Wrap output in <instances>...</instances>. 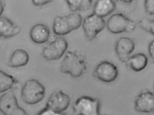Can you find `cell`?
I'll list each match as a JSON object with an SVG mask.
<instances>
[{
	"label": "cell",
	"instance_id": "obj_1",
	"mask_svg": "<svg viewBox=\"0 0 154 115\" xmlns=\"http://www.w3.org/2000/svg\"><path fill=\"white\" fill-rule=\"evenodd\" d=\"M87 69V62L82 56L73 51L66 52L60 66L61 73L69 74L73 77L79 78Z\"/></svg>",
	"mask_w": 154,
	"mask_h": 115
},
{
	"label": "cell",
	"instance_id": "obj_2",
	"mask_svg": "<svg viewBox=\"0 0 154 115\" xmlns=\"http://www.w3.org/2000/svg\"><path fill=\"white\" fill-rule=\"evenodd\" d=\"M82 15L77 12L56 16L53 21V32L58 36H65L79 29L82 24Z\"/></svg>",
	"mask_w": 154,
	"mask_h": 115
},
{
	"label": "cell",
	"instance_id": "obj_3",
	"mask_svg": "<svg viewBox=\"0 0 154 115\" xmlns=\"http://www.w3.org/2000/svg\"><path fill=\"white\" fill-rule=\"evenodd\" d=\"M46 95L45 87L36 79L28 80L21 91L23 101L29 105H34L41 102Z\"/></svg>",
	"mask_w": 154,
	"mask_h": 115
},
{
	"label": "cell",
	"instance_id": "obj_4",
	"mask_svg": "<svg viewBox=\"0 0 154 115\" xmlns=\"http://www.w3.org/2000/svg\"><path fill=\"white\" fill-rule=\"evenodd\" d=\"M106 26L108 30L113 34L130 33L135 30L137 23L123 14L116 13L108 19Z\"/></svg>",
	"mask_w": 154,
	"mask_h": 115
},
{
	"label": "cell",
	"instance_id": "obj_5",
	"mask_svg": "<svg viewBox=\"0 0 154 115\" xmlns=\"http://www.w3.org/2000/svg\"><path fill=\"white\" fill-rule=\"evenodd\" d=\"M68 48L67 41L63 37H57L43 48L42 55L48 61L58 60L66 52Z\"/></svg>",
	"mask_w": 154,
	"mask_h": 115
},
{
	"label": "cell",
	"instance_id": "obj_6",
	"mask_svg": "<svg viewBox=\"0 0 154 115\" xmlns=\"http://www.w3.org/2000/svg\"><path fill=\"white\" fill-rule=\"evenodd\" d=\"M100 107L99 99L83 96L77 99L73 108L77 115H100Z\"/></svg>",
	"mask_w": 154,
	"mask_h": 115
},
{
	"label": "cell",
	"instance_id": "obj_7",
	"mask_svg": "<svg viewBox=\"0 0 154 115\" xmlns=\"http://www.w3.org/2000/svg\"><path fill=\"white\" fill-rule=\"evenodd\" d=\"M82 25L86 38L89 41H92L104 30L106 23L103 18L93 13L85 17Z\"/></svg>",
	"mask_w": 154,
	"mask_h": 115
},
{
	"label": "cell",
	"instance_id": "obj_8",
	"mask_svg": "<svg viewBox=\"0 0 154 115\" xmlns=\"http://www.w3.org/2000/svg\"><path fill=\"white\" fill-rule=\"evenodd\" d=\"M0 112L4 115H28L23 108L19 106L15 94L12 90L0 97Z\"/></svg>",
	"mask_w": 154,
	"mask_h": 115
},
{
	"label": "cell",
	"instance_id": "obj_9",
	"mask_svg": "<svg viewBox=\"0 0 154 115\" xmlns=\"http://www.w3.org/2000/svg\"><path fill=\"white\" fill-rule=\"evenodd\" d=\"M94 76L99 80L105 83H111L116 79L118 76L117 67L112 62L103 61L94 70Z\"/></svg>",
	"mask_w": 154,
	"mask_h": 115
},
{
	"label": "cell",
	"instance_id": "obj_10",
	"mask_svg": "<svg viewBox=\"0 0 154 115\" xmlns=\"http://www.w3.org/2000/svg\"><path fill=\"white\" fill-rule=\"evenodd\" d=\"M70 98L68 95L61 90L51 94L47 101L46 107L54 112L60 114L69 107Z\"/></svg>",
	"mask_w": 154,
	"mask_h": 115
},
{
	"label": "cell",
	"instance_id": "obj_11",
	"mask_svg": "<svg viewBox=\"0 0 154 115\" xmlns=\"http://www.w3.org/2000/svg\"><path fill=\"white\" fill-rule=\"evenodd\" d=\"M134 108L139 113H154V93L148 91L140 93L135 100Z\"/></svg>",
	"mask_w": 154,
	"mask_h": 115
},
{
	"label": "cell",
	"instance_id": "obj_12",
	"mask_svg": "<svg viewBox=\"0 0 154 115\" xmlns=\"http://www.w3.org/2000/svg\"><path fill=\"white\" fill-rule=\"evenodd\" d=\"M135 48L134 41L128 37L119 38L116 42L115 50L119 59L123 62H126L130 55Z\"/></svg>",
	"mask_w": 154,
	"mask_h": 115
},
{
	"label": "cell",
	"instance_id": "obj_13",
	"mask_svg": "<svg viewBox=\"0 0 154 115\" xmlns=\"http://www.w3.org/2000/svg\"><path fill=\"white\" fill-rule=\"evenodd\" d=\"M32 40L37 44H43L50 39L51 31L49 28L43 23H38L32 28L30 32Z\"/></svg>",
	"mask_w": 154,
	"mask_h": 115
},
{
	"label": "cell",
	"instance_id": "obj_14",
	"mask_svg": "<svg viewBox=\"0 0 154 115\" xmlns=\"http://www.w3.org/2000/svg\"><path fill=\"white\" fill-rule=\"evenodd\" d=\"M21 29L18 25L5 16H0V38L8 39L19 34Z\"/></svg>",
	"mask_w": 154,
	"mask_h": 115
},
{
	"label": "cell",
	"instance_id": "obj_15",
	"mask_svg": "<svg viewBox=\"0 0 154 115\" xmlns=\"http://www.w3.org/2000/svg\"><path fill=\"white\" fill-rule=\"evenodd\" d=\"M116 8L114 0H97L93 7V13L103 18L112 14Z\"/></svg>",
	"mask_w": 154,
	"mask_h": 115
},
{
	"label": "cell",
	"instance_id": "obj_16",
	"mask_svg": "<svg viewBox=\"0 0 154 115\" xmlns=\"http://www.w3.org/2000/svg\"><path fill=\"white\" fill-rule=\"evenodd\" d=\"M126 63L131 70L135 72H139L146 67L148 59L145 54L138 53L129 57Z\"/></svg>",
	"mask_w": 154,
	"mask_h": 115
},
{
	"label": "cell",
	"instance_id": "obj_17",
	"mask_svg": "<svg viewBox=\"0 0 154 115\" xmlns=\"http://www.w3.org/2000/svg\"><path fill=\"white\" fill-rule=\"evenodd\" d=\"M29 61L28 52L22 49L14 51L8 62V66L12 68H18L26 66Z\"/></svg>",
	"mask_w": 154,
	"mask_h": 115
},
{
	"label": "cell",
	"instance_id": "obj_18",
	"mask_svg": "<svg viewBox=\"0 0 154 115\" xmlns=\"http://www.w3.org/2000/svg\"><path fill=\"white\" fill-rule=\"evenodd\" d=\"M17 83L12 76L0 70V94L11 89Z\"/></svg>",
	"mask_w": 154,
	"mask_h": 115
},
{
	"label": "cell",
	"instance_id": "obj_19",
	"mask_svg": "<svg viewBox=\"0 0 154 115\" xmlns=\"http://www.w3.org/2000/svg\"><path fill=\"white\" fill-rule=\"evenodd\" d=\"M72 11H85L90 10L92 6L93 0H66Z\"/></svg>",
	"mask_w": 154,
	"mask_h": 115
},
{
	"label": "cell",
	"instance_id": "obj_20",
	"mask_svg": "<svg viewBox=\"0 0 154 115\" xmlns=\"http://www.w3.org/2000/svg\"><path fill=\"white\" fill-rule=\"evenodd\" d=\"M139 24L143 30L154 35V19L150 20L148 18H143L139 21Z\"/></svg>",
	"mask_w": 154,
	"mask_h": 115
},
{
	"label": "cell",
	"instance_id": "obj_21",
	"mask_svg": "<svg viewBox=\"0 0 154 115\" xmlns=\"http://www.w3.org/2000/svg\"><path fill=\"white\" fill-rule=\"evenodd\" d=\"M144 6L148 14L154 15V0H145Z\"/></svg>",
	"mask_w": 154,
	"mask_h": 115
},
{
	"label": "cell",
	"instance_id": "obj_22",
	"mask_svg": "<svg viewBox=\"0 0 154 115\" xmlns=\"http://www.w3.org/2000/svg\"><path fill=\"white\" fill-rule=\"evenodd\" d=\"M54 0H32V3L36 6H42L52 2Z\"/></svg>",
	"mask_w": 154,
	"mask_h": 115
},
{
	"label": "cell",
	"instance_id": "obj_23",
	"mask_svg": "<svg viewBox=\"0 0 154 115\" xmlns=\"http://www.w3.org/2000/svg\"><path fill=\"white\" fill-rule=\"evenodd\" d=\"M37 115H61L46 107L42 110Z\"/></svg>",
	"mask_w": 154,
	"mask_h": 115
},
{
	"label": "cell",
	"instance_id": "obj_24",
	"mask_svg": "<svg viewBox=\"0 0 154 115\" xmlns=\"http://www.w3.org/2000/svg\"><path fill=\"white\" fill-rule=\"evenodd\" d=\"M148 50L150 58L154 63V39L149 43Z\"/></svg>",
	"mask_w": 154,
	"mask_h": 115
},
{
	"label": "cell",
	"instance_id": "obj_25",
	"mask_svg": "<svg viewBox=\"0 0 154 115\" xmlns=\"http://www.w3.org/2000/svg\"><path fill=\"white\" fill-rule=\"evenodd\" d=\"M4 0H0V16H1L4 10Z\"/></svg>",
	"mask_w": 154,
	"mask_h": 115
},
{
	"label": "cell",
	"instance_id": "obj_26",
	"mask_svg": "<svg viewBox=\"0 0 154 115\" xmlns=\"http://www.w3.org/2000/svg\"><path fill=\"white\" fill-rule=\"evenodd\" d=\"M118 2L125 4H131L134 2V0H117Z\"/></svg>",
	"mask_w": 154,
	"mask_h": 115
},
{
	"label": "cell",
	"instance_id": "obj_27",
	"mask_svg": "<svg viewBox=\"0 0 154 115\" xmlns=\"http://www.w3.org/2000/svg\"></svg>",
	"mask_w": 154,
	"mask_h": 115
}]
</instances>
